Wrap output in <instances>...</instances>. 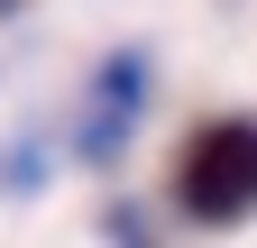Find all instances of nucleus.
Masks as SVG:
<instances>
[{
	"label": "nucleus",
	"instance_id": "f257e3e1",
	"mask_svg": "<svg viewBox=\"0 0 257 248\" xmlns=\"http://www.w3.org/2000/svg\"><path fill=\"white\" fill-rule=\"evenodd\" d=\"M175 211L202 230H230L257 211V119H202L175 147Z\"/></svg>",
	"mask_w": 257,
	"mask_h": 248
},
{
	"label": "nucleus",
	"instance_id": "f03ea898",
	"mask_svg": "<svg viewBox=\"0 0 257 248\" xmlns=\"http://www.w3.org/2000/svg\"><path fill=\"white\" fill-rule=\"evenodd\" d=\"M138 110H147V55H101V74H92V110H83V157L110 166Z\"/></svg>",
	"mask_w": 257,
	"mask_h": 248
}]
</instances>
